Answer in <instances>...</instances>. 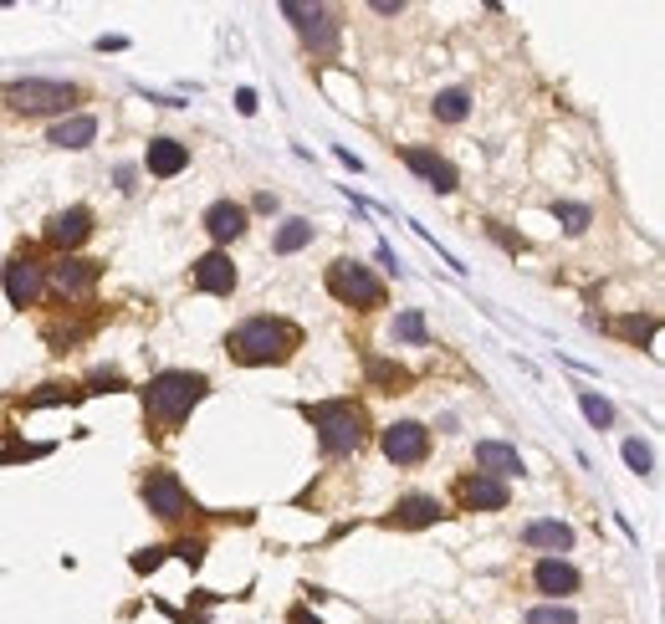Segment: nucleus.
I'll list each match as a JSON object with an SVG mask.
<instances>
[{"label": "nucleus", "instance_id": "nucleus-1", "mask_svg": "<svg viewBox=\"0 0 665 624\" xmlns=\"http://www.w3.org/2000/svg\"><path fill=\"white\" fill-rule=\"evenodd\" d=\"M210 394V379L205 374H190V369H164L144 384V410L154 425H185L190 410L200 405V399Z\"/></svg>", "mask_w": 665, "mask_h": 624}, {"label": "nucleus", "instance_id": "nucleus-2", "mask_svg": "<svg viewBox=\"0 0 665 624\" xmlns=\"http://www.w3.org/2000/svg\"><path fill=\"white\" fill-rule=\"evenodd\" d=\"M302 343V333L282 318H246L231 338H226V353L246 369H261V364H282L292 359V348Z\"/></svg>", "mask_w": 665, "mask_h": 624}, {"label": "nucleus", "instance_id": "nucleus-3", "mask_svg": "<svg viewBox=\"0 0 665 624\" xmlns=\"http://www.w3.org/2000/svg\"><path fill=\"white\" fill-rule=\"evenodd\" d=\"M302 415H307V425L318 430L323 456H353V451H359V445L369 440V420H364V410L353 405V399H328V405H307Z\"/></svg>", "mask_w": 665, "mask_h": 624}, {"label": "nucleus", "instance_id": "nucleus-4", "mask_svg": "<svg viewBox=\"0 0 665 624\" xmlns=\"http://www.w3.org/2000/svg\"><path fill=\"white\" fill-rule=\"evenodd\" d=\"M77 87L72 82H52V77H16L11 87H6V103L16 108V113H31V118H47V113H72L77 108Z\"/></svg>", "mask_w": 665, "mask_h": 624}, {"label": "nucleus", "instance_id": "nucleus-5", "mask_svg": "<svg viewBox=\"0 0 665 624\" xmlns=\"http://www.w3.org/2000/svg\"><path fill=\"white\" fill-rule=\"evenodd\" d=\"M328 292H333L343 307H359V312L384 307V287H379V277L369 272L364 261H353V256H338V261L328 266Z\"/></svg>", "mask_w": 665, "mask_h": 624}, {"label": "nucleus", "instance_id": "nucleus-6", "mask_svg": "<svg viewBox=\"0 0 665 624\" xmlns=\"http://www.w3.org/2000/svg\"><path fill=\"white\" fill-rule=\"evenodd\" d=\"M282 16L297 26V36H302L318 57H338V21H333L328 6H297V0H287Z\"/></svg>", "mask_w": 665, "mask_h": 624}, {"label": "nucleus", "instance_id": "nucleus-7", "mask_svg": "<svg viewBox=\"0 0 665 624\" xmlns=\"http://www.w3.org/2000/svg\"><path fill=\"white\" fill-rule=\"evenodd\" d=\"M139 492H144V507H149L159 522H180V517L190 512V492H185V481L174 476V471H149Z\"/></svg>", "mask_w": 665, "mask_h": 624}, {"label": "nucleus", "instance_id": "nucleus-8", "mask_svg": "<svg viewBox=\"0 0 665 624\" xmlns=\"http://www.w3.org/2000/svg\"><path fill=\"white\" fill-rule=\"evenodd\" d=\"M379 445H384V461H394V466H420L430 456V430L420 420H394L379 435Z\"/></svg>", "mask_w": 665, "mask_h": 624}, {"label": "nucleus", "instance_id": "nucleus-9", "mask_svg": "<svg viewBox=\"0 0 665 624\" xmlns=\"http://www.w3.org/2000/svg\"><path fill=\"white\" fill-rule=\"evenodd\" d=\"M47 282L62 292V297H87L98 282H103V261H87V256H62L52 272H47Z\"/></svg>", "mask_w": 665, "mask_h": 624}, {"label": "nucleus", "instance_id": "nucleus-10", "mask_svg": "<svg viewBox=\"0 0 665 624\" xmlns=\"http://www.w3.org/2000/svg\"><path fill=\"white\" fill-rule=\"evenodd\" d=\"M405 164L420 174V180H425L435 195H456V185H461L456 164H451L446 154H435V149H420V144H410V149H405Z\"/></svg>", "mask_w": 665, "mask_h": 624}, {"label": "nucleus", "instance_id": "nucleus-11", "mask_svg": "<svg viewBox=\"0 0 665 624\" xmlns=\"http://www.w3.org/2000/svg\"><path fill=\"white\" fill-rule=\"evenodd\" d=\"M190 282L200 287V292H210V297H231L236 292V261L226 256V251H205L195 266H190Z\"/></svg>", "mask_w": 665, "mask_h": 624}, {"label": "nucleus", "instance_id": "nucleus-12", "mask_svg": "<svg viewBox=\"0 0 665 624\" xmlns=\"http://www.w3.org/2000/svg\"><path fill=\"white\" fill-rule=\"evenodd\" d=\"M0 287H6V302L11 307H31L41 297V287H47V272H41L36 261L16 256V261H6V272H0Z\"/></svg>", "mask_w": 665, "mask_h": 624}, {"label": "nucleus", "instance_id": "nucleus-13", "mask_svg": "<svg viewBox=\"0 0 665 624\" xmlns=\"http://www.w3.org/2000/svg\"><path fill=\"white\" fill-rule=\"evenodd\" d=\"M200 226L210 231V241L215 246H231V241H241L246 236V226H251V210L241 205V200H215L210 210H205V220Z\"/></svg>", "mask_w": 665, "mask_h": 624}, {"label": "nucleus", "instance_id": "nucleus-14", "mask_svg": "<svg viewBox=\"0 0 665 624\" xmlns=\"http://www.w3.org/2000/svg\"><path fill=\"white\" fill-rule=\"evenodd\" d=\"M532 584H538V594H548V604L579 594V568H573L568 558H538V568H532Z\"/></svg>", "mask_w": 665, "mask_h": 624}, {"label": "nucleus", "instance_id": "nucleus-15", "mask_svg": "<svg viewBox=\"0 0 665 624\" xmlns=\"http://www.w3.org/2000/svg\"><path fill=\"white\" fill-rule=\"evenodd\" d=\"M87 236H93V210H87V205L57 210V215H52V226H47V241H52L62 256H72Z\"/></svg>", "mask_w": 665, "mask_h": 624}, {"label": "nucleus", "instance_id": "nucleus-16", "mask_svg": "<svg viewBox=\"0 0 665 624\" xmlns=\"http://www.w3.org/2000/svg\"><path fill=\"white\" fill-rule=\"evenodd\" d=\"M476 466H481V476H497V481L527 471L522 451H517V445H507V440H476Z\"/></svg>", "mask_w": 665, "mask_h": 624}, {"label": "nucleus", "instance_id": "nucleus-17", "mask_svg": "<svg viewBox=\"0 0 665 624\" xmlns=\"http://www.w3.org/2000/svg\"><path fill=\"white\" fill-rule=\"evenodd\" d=\"M461 507H466V512H502V507H507V481L471 471V476L461 481Z\"/></svg>", "mask_w": 665, "mask_h": 624}, {"label": "nucleus", "instance_id": "nucleus-18", "mask_svg": "<svg viewBox=\"0 0 665 624\" xmlns=\"http://www.w3.org/2000/svg\"><path fill=\"white\" fill-rule=\"evenodd\" d=\"M144 169L154 174V180H174V174L190 169V144H180V139H149Z\"/></svg>", "mask_w": 665, "mask_h": 624}, {"label": "nucleus", "instance_id": "nucleus-19", "mask_svg": "<svg viewBox=\"0 0 665 624\" xmlns=\"http://www.w3.org/2000/svg\"><path fill=\"white\" fill-rule=\"evenodd\" d=\"M522 543L553 558V553H568V548H573V527L558 522V517H532V522L522 527Z\"/></svg>", "mask_w": 665, "mask_h": 624}, {"label": "nucleus", "instance_id": "nucleus-20", "mask_svg": "<svg viewBox=\"0 0 665 624\" xmlns=\"http://www.w3.org/2000/svg\"><path fill=\"white\" fill-rule=\"evenodd\" d=\"M440 517H446V507H440L435 497H425V492H410V497H399L394 502V512H389V527H435Z\"/></svg>", "mask_w": 665, "mask_h": 624}, {"label": "nucleus", "instance_id": "nucleus-21", "mask_svg": "<svg viewBox=\"0 0 665 624\" xmlns=\"http://www.w3.org/2000/svg\"><path fill=\"white\" fill-rule=\"evenodd\" d=\"M93 139H98V118H93V113H67V118H57L52 133H47L52 149H87Z\"/></svg>", "mask_w": 665, "mask_h": 624}, {"label": "nucleus", "instance_id": "nucleus-22", "mask_svg": "<svg viewBox=\"0 0 665 624\" xmlns=\"http://www.w3.org/2000/svg\"><path fill=\"white\" fill-rule=\"evenodd\" d=\"M313 220H302V215H292V220H282V226H277V236H272V251L277 256H297L302 246H313Z\"/></svg>", "mask_w": 665, "mask_h": 624}, {"label": "nucleus", "instance_id": "nucleus-23", "mask_svg": "<svg viewBox=\"0 0 665 624\" xmlns=\"http://www.w3.org/2000/svg\"><path fill=\"white\" fill-rule=\"evenodd\" d=\"M435 118L440 123H461L466 113H471V93H466V87H446V93H435Z\"/></svg>", "mask_w": 665, "mask_h": 624}, {"label": "nucleus", "instance_id": "nucleus-24", "mask_svg": "<svg viewBox=\"0 0 665 624\" xmlns=\"http://www.w3.org/2000/svg\"><path fill=\"white\" fill-rule=\"evenodd\" d=\"M579 410H584V420L594 430H609L614 425V405H609L604 394H594V389H579Z\"/></svg>", "mask_w": 665, "mask_h": 624}, {"label": "nucleus", "instance_id": "nucleus-25", "mask_svg": "<svg viewBox=\"0 0 665 624\" xmlns=\"http://www.w3.org/2000/svg\"><path fill=\"white\" fill-rule=\"evenodd\" d=\"M553 215L563 220V231H568V236H584V231H589V220H594L589 205H573V200H553Z\"/></svg>", "mask_w": 665, "mask_h": 624}, {"label": "nucleus", "instance_id": "nucleus-26", "mask_svg": "<svg viewBox=\"0 0 665 624\" xmlns=\"http://www.w3.org/2000/svg\"><path fill=\"white\" fill-rule=\"evenodd\" d=\"M394 338H399V343H430V333H425V318H420L415 307H405V312L394 318Z\"/></svg>", "mask_w": 665, "mask_h": 624}, {"label": "nucleus", "instance_id": "nucleus-27", "mask_svg": "<svg viewBox=\"0 0 665 624\" xmlns=\"http://www.w3.org/2000/svg\"><path fill=\"white\" fill-rule=\"evenodd\" d=\"M527 624H579V614L568 604H538V609H527Z\"/></svg>", "mask_w": 665, "mask_h": 624}, {"label": "nucleus", "instance_id": "nucleus-28", "mask_svg": "<svg viewBox=\"0 0 665 624\" xmlns=\"http://www.w3.org/2000/svg\"><path fill=\"white\" fill-rule=\"evenodd\" d=\"M625 466H630L635 476H650V471H655V456H650L645 440H625Z\"/></svg>", "mask_w": 665, "mask_h": 624}, {"label": "nucleus", "instance_id": "nucleus-29", "mask_svg": "<svg viewBox=\"0 0 665 624\" xmlns=\"http://www.w3.org/2000/svg\"><path fill=\"white\" fill-rule=\"evenodd\" d=\"M369 379L394 389V384H405V369H399V364H384V359H369Z\"/></svg>", "mask_w": 665, "mask_h": 624}, {"label": "nucleus", "instance_id": "nucleus-30", "mask_svg": "<svg viewBox=\"0 0 665 624\" xmlns=\"http://www.w3.org/2000/svg\"><path fill=\"white\" fill-rule=\"evenodd\" d=\"M164 553H169V548H144V553H133V568H139V573H154V568L164 563Z\"/></svg>", "mask_w": 665, "mask_h": 624}, {"label": "nucleus", "instance_id": "nucleus-31", "mask_svg": "<svg viewBox=\"0 0 665 624\" xmlns=\"http://www.w3.org/2000/svg\"><path fill=\"white\" fill-rule=\"evenodd\" d=\"M619 333H625V338H650L655 333V318H625V323H619Z\"/></svg>", "mask_w": 665, "mask_h": 624}, {"label": "nucleus", "instance_id": "nucleus-32", "mask_svg": "<svg viewBox=\"0 0 665 624\" xmlns=\"http://www.w3.org/2000/svg\"><path fill=\"white\" fill-rule=\"evenodd\" d=\"M174 553H180V558H185V563L195 568V563L205 558V543H180V548H174Z\"/></svg>", "mask_w": 665, "mask_h": 624}, {"label": "nucleus", "instance_id": "nucleus-33", "mask_svg": "<svg viewBox=\"0 0 665 624\" xmlns=\"http://www.w3.org/2000/svg\"><path fill=\"white\" fill-rule=\"evenodd\" d=\"M103 389H123V374H93V394Z\"/></svg>", "mask_w": 665, "mask_h": 624}, {"label": "nucleus", "instance_id": "nucleus-34", "mask_svg": "<svg viewBox=\"0 0 665 624\" xmlns=\"http://www.w3.org/2000/svg\"><path fill=\"white\" fill-rule=\"evenodd\" d=\"M236 108H241V113H246V118H251V113H256V93H251V87H241V93H236Z\"/></svg>", "mask_w": 665, "mask_h": 624}, {"label": "nucleus", "instance_id": "nucleus-35", "mask_svg": "<svg viewBox=\"0 0 665 624\" xmlns=\"http://www.w3.org/2000/svg\"><path fill=\"white\" fill-rule=\"evenodd\" d=\"M133 180H139V169H133V164H123V169H118V190L128 195V190H133Z\"/></svg>", "mask_w": 665, "mask_h": 624}, {"label": "nucleus", "instance_id": "nucleus-36", "mask_svg": "<svg viewBox=\"0 0 665 624\" xmlns=\"http://www.w3.org/2000/svg\"><path fill=\"white\" fill-rule=\"evenodd\" d=\"M123 47H128L123 36H98V52H123Z\"/></svg>", "mask_w": 665, "mask_h": 624}, {"label": "nucleus", "instance_id": "nucleus-37", "mask_svg": "<svg viewBox=\"0 0 665 624\" xmlns=\"http://www.w3.org/2000/svg\"><path fill=\"white\" fill-rule=\"evenodd\" d=\"M374 11H379V16H399L405 6H399V0H374Z\"/></svg>", "mask_w": 665, "mask_h": 624}, {"label": "nucleus", "instance_id": "nucleus-38", "mask_svg": "<svg viewBox=\"0 0 665 624\" xmlns=\"http://www.w3.org/2000/svg\"><path fill=\"white\" fill-rule=\"evenodd\" d=\"M292 624H323V619H313L307 609H297V614H292Z\"/></svg>", "mask_w": 665, "mask_h": 624}]
</instances>
